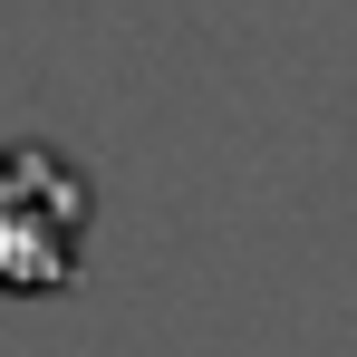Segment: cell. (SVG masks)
<instances>
[{"mask_svg": "<svg viewBox=\"0 0 357 357\" xmlns=\"http://www.w3.org/2000/svg\"><path fill=\"white\" fill-rule=\"evenodd\" d=\"M68 165L59 155H0V280H10V290H29V261H20V251H39V271H49V280H59L68 271V241H77V222H49V213H39V203H49V193H68Z\"/></svg>", "mask_w": 357, "mask_h": 357, "instance_id": "6da1fadb", "label": "cell"}]
</instances>
